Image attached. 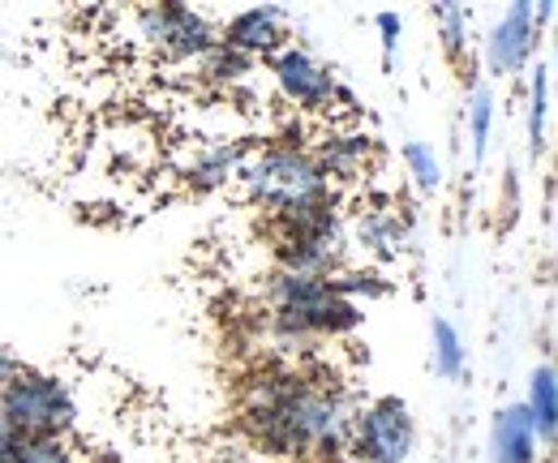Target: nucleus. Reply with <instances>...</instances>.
<instances>
[{
  "instance_id": "1",
  "label": "nucleus",
  "mask_w": 558,
  "mask_h": 463,
  "mask_svg": "<svg viewBox=\"0 0 558 463\" xmlns=\"http://www.w3.org/2000/svg\"><path fill=\"white\" fill-rule=\"evenodd\" d=\"M349 395L296 369H267L245 387L241 429L258 455H336L352 429Z\"/></svg>"
},
{
  "instance_id": "2",
  "label": "nucleus",
  "mask_w": 558,
  "mask_h": 463,
  "mask_svg": "<svg viewBox=\"0 0 558 463\" xmlns=\"http://www.w3.org/2000/svg\"><path fill=\"white\" fill-rule=\"evenodd\" d=\"M267 327L279 343H310V339H344L361 327V305L344 301L327 275H301V270H276L267 279Z\"/></svg>"
},
{
  "instance_id": "3",
  "label": "nucleus",
  "mask_w": 558,
  "mask_h": 463,
  "mask_svg": "<svg viewBox=\"0 0 558 463\" xmlns=\"http://www.w3.org/2000/svg\"><path fill=\"white\" fill-rule=\"evenodd\" d=\"M236 190L245 202H254L271 215L340 194L331 185V176L323 172V163L314 159V150L305 142H283V137L250 150V159L236 172Z\"/></svg>"
},
{
  "instance_id": "4",
  "label": "nucleus",
  "mask_w": 558,
  "mask_h": 463,
  "mask_svg": "<svg viewBox=\"0 0 558 463\" xmlns=\"http://www.w3.org/2000/svg\"><path fill=\"white\" fill-rule=\"evenodd\" d=\"M0 412L17 438H73L77 429L73 387L61 374L35 365H22L0 387Z\"/></svg>"
},
{
  "instance_id": "5",
  "label": "nucleus",
  "mask_w": 558,
  "mask_h": 463,
  "mask_svg": "<svg viewBox=\"0 0 558 463\" xmlns=\"http://www.w3.org/2000/svg\"><path fill=\"white\" fill-rule=\"evenodd\" d=\"M121 22H130L134 44L159 65H198L219 44V22L203 9H190L177 0L138 4V9L121 13Z\"/></svg>"
},
{
  "instance_id": "6",
  "label": "nucleus",
  "mask_w": 558,
  "mask_h": 463,
  "mask_svg": "<svg viewBox=\"0 0 558 463\" xmlns=\"http://www.w3.org/2000/svg\"><path fill=\"white\" fill-rule=\"evenodd\" d=\"M349 447L361 463H409L417 447L413 407L400 395H378L352 412Z\"/></svg>"
},
{
  "instance_id": "7",
  "label": "nucleus",
  "mask_w": 558,
  "mask_h": 463,
  "mask_svg": "<svg viewBox=\"0 0 558 463\" xmlns=\"http://www.w3.org/2000/svg\"><path fill=\"white\" fill-rule=\"evenodd\" d=\"M267 73H271L276 95L296 112V117L331 121V103H336L340 77L331 73V65H323L310 48L283 44L276 57H267Z\"/></svg>"
},
{
  "instance_id": "8",
  "label": "nucleus",
  "mask_w": 558,
  "mask_h": 463,
  "mask_svg": "<svg viewBox=\"0 0 558 463\" xmlns=\"http://www.w3.org/2000/svg\"><path fill=\"white\" fill-rule=\"evenodd\" d=\"M185 146L172 155L177 159V181L185 194H219L236 185L241 163L254 150V137H236V142H198V137H181Z\"/></svg>"
},
{
  "instance_id": "9",
  "label": "nucleus",
  "mask_w": 558,
  "mask_h": 463,
  "mask_svg": "<svg viewBox=\"0 0 558 463\" xmlns=\"http://www.w3.org/2000/svg\"><path fill=\"white\" fill-rule=\"evenodd\" d=\"M537 39H542V22H537V9H533L529 0H515L511 9H502V17L489 26V35H486L489 77L507 82V77L524 73V69L533 65Z\"/></svg>"
},
{
  "instance_id": "10",
  "label": "nucleus",
  "mask_w": 558,
  "mask_h": 463,
  "mask_svg": "<svg viewBox=\"0 0 558 463\" xmlns=\"http://www.w3.org/2000/svg\"><path fill=\"white\" fill-rule=\"evenodd\" d=\"M288 26H292V17H288L279 4L236 9V13H228V17L219 22V44L263 65L267 57H276L283 44H292V39H288Z\"/></svg>"
},
{
  "instance_id": "11",
  "label": "nucleus",
  "mask_w": 558,
  "mask_h": 463,
  "mask_svg": "<svg viewBox=\"0 0 558 463\" xmlns=\"http://www.w3.org/2000/svg\"><path fill=\"white\" fill-rule=\"evenodd\" d=\"M310 150L323 163V172L331 176V185L340 190V185L361 181L369 172V163L378 155V142H374V133H365L361 125H352V121H331L327 130L318 133V142Z\"/></svg>"
},
{
  "instance_id": "12",
  "label": "nucleus",
  "mask_w": 558,
  "mask_h": 463,
  "mask_svg": "<svg viewBox=\"0 0 558 463\" xmlns=\"http://www.w3.org/2000/svg\"><path fill=\"white\" fill-rule=\"evenodd\" d=\"M349 241H356V249L365 258H378V263H391L404 254L409 245V223L404 215L396 210V202H365L356 215H352Z\"/></svg>"
},
{
  "instance_id": "13",
  "label": "nucleus",
  "mask_w": 558,
  "mask_h": 463,
  "mask_svg": "<svg viewBox=\"0 0 558 463\" xmlns=\"http://www.w3.org/2000/svg\"><path fill=\"white\" fill-rule=\"evenodd\" d=\"M489 463H546V447L537 442L520 403H502L489 425Z\"/></svg>"
},
{
  "instance_id": "14",
  "label": "nucleus",
  "mask_w": 558,
  "mask_h": 463,
  "mask_svg": "<svg viewBox=\"0 0 558 463\" xmlns=\"http://www.w3.org/2000/svg\"><path fill=\"white\" fill-rule=\"evenodd\" d=\"M520 407H524V416H529L537 442L550 451L558 438V374L550 361H542V365L529 374V391L520 399Z\"/></svg>"
},
{
  "instance_id": "15",
  "label": "nucleus",
  "mask_w": 558,
  "mask_h": 463,
  "mask_svg": "<svg viewBox=\"0 0 558 463\" xmlns=\"http://www.w3.org/2000/svg\"><path fill=\"white\" fill-rule=\"evenodd\" d=\"M429 361H434V374L438 378H460L464 365H469V348H464V334L451 318H434L429 322Z\"/></svg>"
},
{
  "instance_id": "16",
  "label": "nucleus",
  "mask_w": 558,
  "mask_h": 463,
  "mask_svg": "<svg viewBox=\"0 0 558 463\" xmlns=\"http://www.w3.org/2000/svg\"><path fill=\"white\" fill-rule=\"evenodd\" d=\"M494 117H498V99H494V86L477 82L469 90V108H464V121H469V142H473V163H482L489 150V137H494Z\"/></svg>"
},
{
  "instance_id": "17",
  "label": "nucleus",
  "mask_w": 558,
  "mask_h": 463,
  "mask_svg": "<svg viewBox=\"0 0 558 463\" xmlns=\"http://www.w3.org/2000/svg\"><path fill=\"white\" fill-rule=\"evenodd\" d=\"M327 283L352 301V305H361V301H378V296H387L391 292V279L378 270V266H340L336 275H327Z\"/></svg>"
},
{
  "instance_id": "18",
  "label": "nucleus",
  "mask_w": 558,
  "mask_h": 463,
  "mask_svg": "<svg viewBox=\"0 0 558 463\" xmlns=\"http://www.w3.org/2000/svg\"><path fill=\"white\" fill-rule=\"evenodd\" d=\"M546 117H550V65L529 69V150L546 155Z\"/></svg>"
},
{
  "instance_id": "19",
  "label": "nucleus",
  "mask_w": 558,
  "mask_h": 463,
  "mask_svg": "<svg viewBox=\"0 0 558 463\" xmlns=\"http://www.w3.org/2000/svg\"><path fill=\"white\" fill-rule=\"evenodd\" d=\"M4 463H82L73 438H17Z\"/></svg>"
},
{
  "instance_id": "20",
  "label": "nucleus",
  "mask_w": 558,
  "mask_h": 463,
  "mask_svg": "<svg viewBox=\"0 0 558 463\" xmlns=\"http://www.w3.org/2000/svg\"><path fill=\"white\" fill-rule=\"evenodd\" d=\"M404 168H409V176H413V185H417L421 194H438L442 190V159L434 155V146H425V142H404Z\"/></svg>"
},
{
  "instance_id": "21",
  "label": "nucleus",
  "mask_w": 558,
  "mask_h": 463,
  "mask_svg": "<svg viewBox=\"0 0 558 463\" xmlns=\"http://www.w3.org/2000/svg\"><path fill=\"white\" fill-rule=\"evenodd\" d=\"M434 22H438V39H442L447 57L460 61L464 48H469V22H473V13L464 4H434Z\"/></svg>"
},
{
  "instance_id": "22",
  "label": "nucleus",
  "mask_w": 558,
  "mask_h": 463,
  "mask_svg": "<svg viewBox=\"0 0 558 463\" xmlns=\"http://www.w3.org/2000/svg\"><path fill=\"white\" fill-rule=\"evenodd\" d=\"M374 26H378V35H383V57L391 61L396 48H400V35H404V17H400V13H378Z\"/></svg>"
},
{
  "instance_id": "23",
  "label": "nucleus",
  "mask_w": 558,
  "mask_h": 463,
  "mask_svg": "<svg viewBox=\"0 0 558 463\" xmlns=\"http://www.w3.org/2000/svg\"><path fill=\"white\" fill-rule=\"evenodd\" d=\"M17 369H22V361H17V356H13L9 348H0V387H4V382H9V378H13Z\"/></svg>"
},
{
  "instance_id": "24",
  "label": "nucleus",
  "mask_w": 558,
  "mask_h": 463,
  "mask_svg": "<svg viewBox=\"0 0 558 463\" xmlns=\"http://www.w3.org/2000/svg\"><path fill=\"white\" fill-rule=\"evenodd\" d=\"M13 442H17V434L9 429V421H4V412H0V463L9 460V451H13Z\"/></svg>"
}]
</instances>
